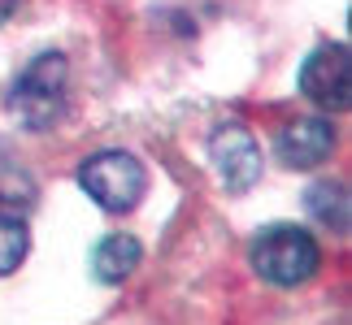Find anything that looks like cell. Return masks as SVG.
I'll list each match as a JSON object with an SVG mask.
<instances>
[{
  "mask_svg": "<svg viewBox=\"0 0 352 325\" xmlns=\"http://www.w3.org/2000/svg\"><path fill=\"white\" fill-rule=\"evenodd\" d=\"M300 91L314 104L331 108V113H344L352 104V61L344 44H327L318 48L314 57L300 65Z\"/></svg>",
  "mask_w": 352,
  "mask_h": 325,
  "instance_id": "obj_4",
  "label": "cell"
},
{
  "mask_svg": "<svg viewBox=\"0 0 352 325\" xmlns=\"http://www.w3.org/2000/svg\"><path fill=\"white\" fill-rule=\"evenodd\" d=\"M209 160L213 169H218V178L226 191L243 195L248 186H256V178H261V147H256V139L243 126H218L209 139Z\"/></svg>",
  "mask_w": 352,
  "mask_h": 325,
  "instance_id": "obj_5",
  "label": "cell"
},
{
  "mask_svg": "<svg viewBox=\"0 0 352 325\" xmlns=\"http://www.w3.org/2000/svg\"><path fill=\"white\" fill-rule=\"evenodd\" d=\"M26 248H31V234L18 217H0V278L13 274L26 261Z\"/></svg>",
  "mask_w": 352,
  "mask_h": 325,
  "instance_id": "obj_9",
  "label": "cell"
},
{
  "mask_svg": "<svg viewBox=\"0 0 352 325\" xmlns=\"http://www.w3.org/2000/svg\"><path fill=\"white\" fill-rule=\"evenodd\" d=\"M274 152L287 169H314L335 152V126L327 117H296L292 126L278 130Z\"/></svg>",
  "mask_w": 352,
  "mask_h": 325,
  "instance_id": "obj_6",
  "label": "cell"
},
{
  "mask_svg": "<svg viewBox=\"0 0 352 325\" xmlns=\"http://www.w3.org/2000/svg\"><path fill=\"white\" fill-rule=\"evenodd\" d=\"M18 5H22V0H0V26H5L13 13H18Z\"/></svg>",
  "mask_w": 352,
  "mask_h": 325,
  "instance_id": "obj_10",
  "label": "cell"
},
{
  "mask_svg": "<svg viewBox=\"0 0 352 325\" xmlns=\"http://www.w3.org/2000/svg\"><path fill=\"white\" fill-rule=\"evenodd\" d=\"M305 200H309V213H314L322 226L348 230V191H344V182H318V186H309Z\"/></svg>",
  "mask_w": 352,
  "mask_h": 325,
  "instance_id": "obj_8",
  "label": "cell"
},
{
  "mask_svg": "<svg viewBox=\"0 0 352 325\" xmlns=\"http://www.w3.org/2000/svg\"><path fill=\"white\" fill-rule=\"evenodd\" d=\"M65 87H70V65L61 52H39L18 74L9 91V108L26 130H48L65 113Z\"/></svg>",
  "mask_w": 352,
  "mask_h": 325,
  "instance_id": "obj_1",
  "label": "cell"
},
{
  "mask_svg": "<svg viewBox=\"0 0 352 325\" xmlns=\"http://www.w3.org/2000/svg\"><path fill=\"white\" fill-rule=\"evenodd\" d=\"M252 269L270 287H300L322 269V248L300 226H265L252 243Z\"/></svg>",
  "mask_w": 352,
  "mask_h": 325,
  "instance_id": "obj_2",
  "label": "cell"
},
{
  "mask_svg": "<svg viewBox=\"0 0 352 325\" xmlns=\"http://www.w3.org/2000/svg\"><path fill=\"white\" fill-rule=\"evenodd\" d=\"M78 182L104 213H131L148 191V169L140 165V156L109 147V152H96L83 160Z\"/></svg>",
  "mask_w": 352,
  "mask_h": 325,
  "instance_id": "obj_3",
  "label": "cell"
},
{
  "mask_svg": "<svg viewBox=\"0 0 352 325\" xmlns=\"http://www.w3.org/2000/svg\"><path fill=\"white\" fill-rule=\"evenodd\" d=\"M140 261H144L140 239H131V234H109V239H100L96 256H91V269H96L100 282H122V278H131L135 269H140Z\"/></svg>",
  "mask_w": 352,
  "mask_h": 325,
  "instance_id": "obj_7",
  "label": "cell"
}]
</instances>
